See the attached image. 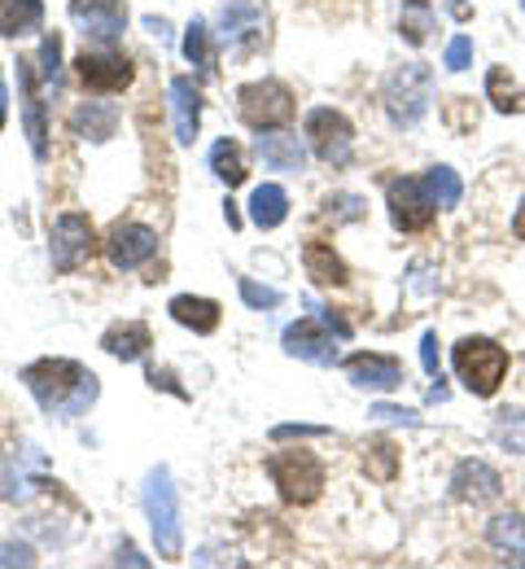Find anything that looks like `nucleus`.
I'll list each match as a JSON object with an SVG mask.
<instances>
[{"label":"nucleus","instance_id":"nucleus-1","mask_svg":"<svg viewBox=\"0 0 525 569\" xmlns=\"http://www.w3.org/2000/svg\"><path fill=\"white\" fill-rule=\"evenodd\" d=\"M22 381L36 403L53 417H79L97 399V377L79 368L75 359H36L31 368H22Z\"/></svg>","mask_w":525,"mask_h":569},{"label":"nucleus","instance_id":"nucleus-2","mask_svg":"<svg viewBox=\"0 0 525 569\" xmlns=\"http://www.w3.org/2000/svg\"><path fill=\"white\" fill-rule=\"evenodd\" d=\"M381 101H385V114L390 123L398 128H416L434 101V71L421 67V62H407V67H394L385 74V88H381Z\"/></svg>","mask_w":525,"mask_h":569},{"label":"nucleus","instance_id":"nucleus-3","mask_svg":"<svg viewBox=\"0 0 525 569\" xmlns=\"http://www.w3.org/2000/svg\"><path fill=\"white\" fill-rule=\"evenodd\" d=\"M145 512H150V530L153 543H158V557H180L184 548V526H180V496H175V482L171 473L158 465L145 482Z\"/></svg>","mask_w":525,"mask_h":569},{"label":"nucleus","instance_id":"nucleus-4","mask_svg":"<svg viewBox=\"0 0 525 569\" xmlns=\"http://www.w3.org/2000/svg\"><path fill=\"white\" fill-rule=\"evenodd\" d=\"M451 363H455L460 381H464L473 395H482V399H491V395L499 390L504 372H508V356H504V347H499V342H491V338H464V342L455 347Z\"/></svg>","mask_w":525,"mask_h":569},{"label":"nucleus","instance_id":"nucleus-5","mask_svg":"<svg viewBox=\"0 0 525 569\" xmlns=\"http://www.w3.org/2000/svg\"><path fill=\"white\" fill-rule=\"evenodd\" d=\"M236 110L254 132H276L294 119V92L281 79H259L236 92Z\"/></svg>","mask_w":525,"mask_h":569},{"label":"nucleus","instance_id":"nucleus-6","mask_svg":"<svg viewBox=\"0 0 525 569\" xmlns=\"http://www.w3.org/2000/svg\"><path fill=\"white\" fill-rule=\"evenodd\" d=\"M267 473L276 482V491L285 503H315L324 491V465L311 451H281L267 460Z\"/></svg>","mask_w":525,"mask_h":569},{"label":"nucleus","instance_id":"nucleus-7","mask_svg":"<svg viewBox=\"0 0 525 569\" xmlns=\"http://www.w3.org/2000/svg\"><path fill=\"white\" fill-rule=\"evenodd\" d=\"M306 141L329 167H351V158H355V132H351V119L342 110H329V106L311 110L306 114Z\"/></svg>","mask_w":525,"mask_h":569},{"label":"nucleus","instance_id":"nucleus-8","mask_svg":"<svg viewBox=\"0 0 525 569\" xmlns=\"http://www.w3.org/2000/svg\"><path fill=\"white\" fill-rule=\"evenodd\" d=\"M92 250H97V237H92L88 214L71 211L53 223L49 254H53V268H58V272H75V268H83V263L92 259Z\"/></svg>","mask_w":525,"mask_h":569},{"label":"nucleus","instance_id":"nucleus-9","mask_svg":"<svg viewBox=\"0 0 525 569\" xmlns=\"http://www.w3.org/2000/svg\"><path fill=\"white\" fill-rule=\"evenodd\" d=\"M75 74L88 92H123L132 83V62L110 49H83L75 58Z\"/></svg>","mask_w":525,"mask_h":569},{"label":"nucleus","instance_id":"nucleus-10","mask_svg":"<svg viewBox=\"0 0 525 569\" xmlns=\"http://www.w3.org/2000/svg\"><path fill=\"white\" fill-rule=\"evenodd\" d=\"M434 198L425 180H390V219L398 232H421L434 223Z\"/></svg>","mask_w":525,"mask_h":569},{"label":"nucleus","instance_id":"nucleus-11","mask_svg":"<svg viewBox=\"0 0 525 569\" xmlns=\"http://www.w3.org/2000/svg\"><path fill=\"white\" fill-rule=\"evenodd\" d=\"M153 254H158V232L145 223H114L110 237H105V259L119 272H137L141 263H150Z\"/></svg>","mask_w":525,"mask_h":569},{"label":"nucleus","instance_id":"nucleus-12","mask_svg":"<svg viewBox=\"0 0 525 569\" xmlns=\"http://www.w3.org/2000/svg\"><path fill=\"white\" fill-rule=\"evenodd\" d=\"M71 18L83 27V36L110 44L128 31V9L123 0H71Z\"/></svg>","mask_w":525,"mask_h":569},{"label":"nucleus","instance_id":"nucleus-13","mask_svg":"<svg viewBox=\"0 0 525 569\" xmlns=\"http://www.w3.org/2000/svg\"><path fill=\"white\" fill-rule=\"evenodd\" d=\"M499 491H504L499 473L491 465H482V460H464L451 473V496L460 503H491V499H499Z\"/></svg>","mask_w":525,"mask_h":569},{"label":"nucleus","instance_id":"nucleus-14","mask_svg":"<svg viewBox=\"0 0 525 569\" xmlns=\"http://www.w3.org/2000/svg\"><path fill=\"white\" fill-rule=\"evenodd\" d=\"M285 351L306 363H333L337 347H333V333L320 325V320H299L285 329Z\"/></svg>","mask_w":525,"mask_h":569},{"label":"nucleus","instance_id":"nucleus-15","mask_svg":"<svg viewBox=\"0 0 525 569\" xmlns=\"http://www.w3.org/2000/svg\"><path fill=\"white\" fill-rule=\"evenodd\" d=\"M18 88H22L27 141H31V153L44 162V158H49V128H44V101H40V88H36V71H31V62H18Z\"/></svg>","mask_w":525,"mask_h":569},{"label":"nucleus","instance_id":"nucleus-16","mask_svg":"<svg viewBox=\"0 0 525 569\" xmlns=\"http://www.w3.org/2000/svg\"><path fill=\"white\" fill-rule=\"evenodd\" d=\"M346 377L360 390H381V395L403 386V368H398V359L390 356H351L346 359Z\"/></svg>","mask_w":525,"mask_h":569},{"label":"nucleus","instance_id":"nucleus-17","mask_svg":"<svg viewBox=\"0 0 525 569\" xmlns=\"http://www.w3.org/2000/svg\"><path fill=\"white\" fill-rule=\"evenodd\" d=\"M171 123H175V141L193 144L202 132V97L193 88V79H171Z\"/></svg>","mask_w":525,"mask_h":569},{"label":"nucleus","instance_id":"nucleus-18","mask_svg":"<svg viewBox=\"0 0 525 569\" xmlns=\"http://www.w3.org/2000/svg\"><path fill=\"white\" fill-rule=\"evenodd\" d=\"M486 539H491V548H495L504 561L525 566V517L522 512H499V517H491Z\"/></svg>","mask_w":525,"mask_h":569},{"label":"nucleus","instance_id":"nucleus-19","mask_svg":"<svg viewBox=\"0 0 525 569\" xmlns=\"http://www.w3.org/2000/svg\"><path fill=\"white\" fill-rule=\"evenodd\" d=\"M171 320L175 325H184V329H193V333H215L220 329V302L215 298H193V293H180V298H171Z\"/></svg>","mask_w":525,"mask_h":569},{"label":"nucleus","instance_id":"nucleus-20","mask_svg":"<svg viewBox=\"0 0 525 569\" xmlns=\"http://www.w3.org/2000/svg\"><path fill=\"white\" fill-rule=\"evenodd\" d=\"M101 347H105V351H110L114 359L132 363V359H141L145 351H150L153 338H150V329H145L141 320H128V325H114V329H105Z\"/></svg>","mask_w":525,"mask_h":569},{"label":"nucleus","instance_id":"nucleus-21","mask_svg":"<svg viewBox=\"0 0 525 569\" xmlns=\"http://www.w3.org/2000/svg\"><path fill=\"white\" fill-rule=\"evenodd\" d=\"M259 158H263L272 171H302L306 149H302L299 137H285V132H259Z\"/></svg>","mask_w":525,"mask_h":569},{"label":"nucleus","instance_id":"nucleus-22","mask_svg":"<svg viewBox=\"0 0 525 569\" xmlns=\"http://www.w3.org/2000/svg\"><path fill=\"white\" fill-rule=\"evenodd\" d=\"M220 36L228 44H254L263 36V13L254 4H228L220 13Z\"/></svg>","mask_w":525,"mask_h":569},{"label":"nucleus","instance_id":"nucleus-23","mask_svg":"<svg viewBox=\"0 0 525 569\" xmlns=\"http://www.w3.org/2000/svg\"><path fill=\"white\" fill-rule=\"evenodd\" d=\"M40 22H44V4L40 0H0V36L18 40V36L40 31Z\"/></svg>","mask_w":525,"mask_h":569},{"label":"nucleus","instance_id":"nucleus-24","mask_svg":"<svg viewBox=\"0 0 525 569\" xmlns=\"http://www.w3.org/2000/svg\"><path fill=\"white\" fill-rule=\"evenodd\" d=\"M285 214H290V198H285V189H281V184H259V189L250 193V219H254L263 232L281 228V223H285Z\"/></svg>","mask_w":525,"mask_h":569},{"label":"nucleus","instance_id":"nucleus-25","mask_svg":"<svg viewBox=\"0 0 525 569\" xmlns=\"http://www.w3.org/2000/svg\"><path fill=\"white\" fill-rule=\"evenodd\" d=\"M71 128H75V137H83V141H110L114 128H119V114H114V106L88 101V106H79L75 114H71Z\"/></svg>","mask_w":525,"mask_h":569},{"label":"nucleus","instance_id":"nucleus-26","mask_svg":"<svg viewBox=\"0 0 525 569\" xmlns=\"http://www.w3.org/2000/svg\"><path fill=\"white\" fill-rule=\"evenodd\" d=\"M302 263H306V277L315 284H342L346 281V263L333 254L329 241H306L302 246Z\"/></svg>","mask_w":525,"mask_h":569},{"label":"nucleus","instance_id":"nucleus-27","mask_svg":"<svg viewBox=\"0 0 525 569\" xmlns=\"http://www.w3.org/2000/svg\"><path fill=\"white\" fill-rule=\"evenodd\" d=\"M486 92H491L495 110H504V114H522V110H525V88L513 79V74L504 71V67H495V71H491V79H486Z\"/></svg>","mask_w":525,"mask_h":569},{"label":"nucleus","instance_id":"nucleus-28","mask_svg":"<svg viewBox=\"0 0 525 569\" xmlns=\"http://www.w3.org/2000/svg\"><path fill=\"white\" fill-rule=\"evenodd\" d=\"M211 171L224 180L228 189H236L245 180V153H241V144L215 141V149H211Z\"/></svg>","mask_w":525,"mask_h":569},{"label":"nucleus","instance_id":"nucleus-29","mask_svg":"<svg viewBox=\"0 0 525 569\" xmlns=\"http://www.w3.org/2000/svg\"><path fill=\"white\" fill-rule=\"evenodd\" d=\"M398 31H403V40L407 44H425L430 40V31H434V9L425 4V0H407L403 4V18H398Z\"/></svg>","mask_w":525,"mask_h":569},{"label":"nucleus","instance_id":"nucleus-30","mask_svg":"<svg viewBox=\"0 0 525 569\" xmlns=\"http://www.w3.org/2000/svg\"><path fill=\"white\" fill-rule=\"evenodd\" d=\"M364 465H368V473H373L376 482H390V478L398 473V451H394V442H390V438H373V442L364 447Z\"/></svg>","mask_w":525,"mask_h":569},{"label":"nucleus","instance_id":"nucleus-31","mask_svg":"<svg viewBox=\"0 0 525 569\" xmlns=\"http://www.w3.org/2000/svg\"><path fill=\"white\" fill-rule=\"evenodd\" d=\"M425 189H430V198H434L438 207H460V198H464V184H460V176H455L451 167H434V171L425 176Z\"/></svg>","mask_w":525,"mask_h":569},{"label":"nucleus","instance_id":"nucleus-32","mask_svg":"<svg viewBox=\"0 0 525 569\" xmlns=\"http://www.w3.org/2000/svg\"><path fill=\"white\" fill-rule=\"evenodd\" d=\"M184 58L193 62V67H211V40H206V22H189V31H184Z\"/></svg>","mask_w":525,"mask_h":569},{"label":"nucleus","instance_id":"nucleus-33","mask_svg":"<svg viewBox=\"0 0 525 569\" xmlns=\"http://www.w3.org/2000/svg\"><path fill=\"white\" fill-rule=\"evenodd\" d=\"M324 207H329L324 214H329L333 223H351V219L364 214V198H355V193H337V198H329Z\"/></svg>","mask_w":525,"mask_h":569},{"label":"nucleus","instance_id":"nucleus-34","mask_svg":"<svg viewBox=\"0 0 525 569\" xmlns=\"http://www.w3.org/2000/svg\"><path fill=\"white\" fill-rule=\"evenodd\" d=\"M241 298H245V307H254V311H263V307H276V302H281V293H276V289L250 281V277H241Z\"/></svg>","mask_w":525,"mask_h":569},{"label":"nucleus","instance_id":"nucleus-35","mask_svg":"<svg viewBox=\"0 0 525 569\" xmlns=\"http://www.w3.org/2000/svg\"><path fill=\"white\" fill-rule=\"evenodd\" d=\"M499 442H508L513 451H525V417L522 412H499Z\"/></svg>","mask_w":525,"mask_h":569},{"label":"nucleus","instance_id":"nucleus-36","mask_svg":"<svg viewBox=\"0 0 525 569\" xmlns=\"http://www.w3.org/2000/svg\"><path fill=\"white\" fill-rule=\"evenodd\" d=\"M40 62H44V79L58 83V62H62V36L58 31L40 40Z\"/></svg>","mask_w":525,"mask_h":569},{"label":"nucleus","instance_id":"nucleus-37","mask_svg":"<svg viewBox=\"0 0 525 569\" xmlns=\"http://www.w3.org/2000/svg\"><path fill=\"white\" fill-rule=\"evenodd\" d=\"M443 62H447V71H468L473 67V40L468 36H455L447 44V58Z\"/></svg>","mask_w":525,"mask_h":569},{"label":"nucleus","instance_id":"nucleus-38","mask_svg":"<svg viewBox=\"0 0 525 569\" xmlns=\"http://www.w3.org/2000/svg\"><path fill=\"white\" fill-rule=\"evenodd\" d=\"M368 417H376V421H403V426H421V417H416L412 408H390V403H376Z\"/></svg>","mask_w":525,"mask_h":569},{"label":"nucleus","instance_id":"nucleus-39","mask_svg":"<svg viewBox=\"0 0 525 569\" xmlns=\"http://www.w3.org/2000/svg\"><path fill=\"white\" fill-rule=\"evenodd\" d=\"M421 363L430 377H438V333H425L421 338Z\"/></svg>","mask_w":525,"mask_h":569},{"label":"nucleus","instance_id":"nucleus-40","mask_svg":"<svg viewBox=\"0 0 525 569\" xmlns=\"http://www.w3.org/2000/svg\"><path fill=\"white\" fill-rule=\"evenodd\" d=\"M320 433H324L320 426H276L272 429L276 442H285V438H320Z\"/></svg>","mask_w":525,"mask_h":569},{"label":"nucleus","instance_id":"nucleus-41","mask_svg":"<svg viewBox=\"0 0 525 569\" xmlns=\"http://www.w3.org/2000/svg\"><path fill=\"white\" fill-rule=\"evenodd\" d=\"M13 561L31 566V548H0V566H13Z\"/></svg>","mask_w":525,"mask_h":569},{"label":"nucleus","instance_id":"nucleus-42","mask_svg":"<svg viewBox=\"0 0 525 569\" xmlns=\"http://www.w3.org/2000/svg\"><path fill=\"white\" fill-rule=\"evenodd\" d=\"M150 381H153V386H166V390H171V395H180V399H189V395H184V390H180V386L171 381V372H158V368H153Z\"/></svg>","mask_w":525,"mask_h":569},{"label":"nucleus","instance_id":"nucleus-43","mask_svg":"<svg viewBox=\"0 0 525 569\" xmlns=\"http://www.w3.org/2000/svg\"><path fill=\"white\" fill-rule=\"evenodd\" d=\"M324 325H329V329H333L337 338H346V333H351V325H346L342 316H333V311H324Z\"/></svg>","mask_w":525,"mask_h":569},{"label":"nucleus","instance_id":"nucleus-44","mask_svg":"<svg viewBox=\"0 0 525 569\" xmlns=\"http://www.w3.org/2000/svg\"><path fill=\"white\" fill-rule=\"evenodd\" d=\"M119 561H128V566H145V557H137V548H123Z\"/></svg>","mask_w":525,"mask_h":569},{"label":"nucleus","instance_id":"nucleus-45","mask_svg":"<svg viewBox=\"0 0 525 569\" xmlns=\"http://www.w3.org/2000/svg\"><path fill=\"white\" fill-rule=\"evenodd\" d=\"M513 232H517V237L525 241V202L517 207V219H513Z\"/></svg>","mask_w":525,"mask_h":569},{"label":"nucleus","instance_id":"nucleus-46","mask_svg":"<svg viewBox=\"0 0 525 569\" xmlns=\"http://www.w3.org/2000/svg\"><path fill=\"white\" fill-rule=\"evenodd\" d=\"M4 114H9V92H4V79H0V128H4Z\"/></svg>","mask_w":525,"mask_h":569},{"label":"nucleus","instance_id":"nucleus-47","mask_svg":"<svg viewBox=\"0 0 525 569\" xmlns=\"http://www.w3.org/2000/svg\"><path fill=\"white\" fill-rule=\"evenodd\" d=\"M522 9H525V0H522Z\"/></svg>","mask_w":525,"mask_h":569}]
</instances>
